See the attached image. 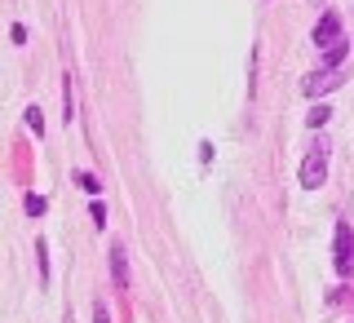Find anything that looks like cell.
I'll use <instances>...</instances> for the list:
<instances>
[{
    "instance_id": "cell-11",
    "label": "cell",
    "mask_w": 354,
    "mask_h": 323,
    "mask_svg": "<svg viewBox=\"0 0 354 323\" xmlns=\"http://www.w3.org/2000/svg\"><path fill=\"white\" fill-rule=\"evenodd\" d=\"M88 213H93V226H106V208H102V204H93Z\"/></svg>"
},
{
    "instance_id": "cell-3",
    "label": "cell",
    "mask_w": 354,
    "mask_h": 323,
    "mask_svg": "<svg viewBox=\"0 0 354 323\" xmlns=\"http://www.w3.org/2000/svg\"><path fill=\"white\" fill-rule=\"evenodd\" d=\"M346 84V71H341V66H324V71H315V75H306V93L310 98H319V93H328V89H341Z\"/></svg>"
},
{
    "instance_id": "cell-7",
    "label": "cell",
    "mask_w": 354,
    "mask_h": 323,
    "mask_svg": "<svg viewBox=\"0 0 354 323\" xmlns=\"http://www.w3.org/2000/svg\"><path fill=\"white\" fill-rule=\"evenodd\" d=\"M328 116H332L328 107H315V111H310V124H315V129H319V124H328Z\"/></svg>"
},
{
    "instance_id": "cell-9",
    "label": "cell",
    "mask_w": 354,
    "mask_h": 323,
    "mask_svg": "<svg viewBox=\"0 0 354 323\" xmlns=\"http://www.w3.org/2000/svg\"><path fill=\"white\" fill-rule=\"evenodd\" d=\"M27 213H36V217L44 213V199L40 195H27Z\"/></svg>"
},
{
    "instance_id": "cell-5",
    "label": "cell",
    "mask_w": 354,
    "mask_h": 323,
    "mask_svg": "<svg viewBox=\"0 0 354 323\" xmlns=\"http://www.w3.org/2000/svg\"><path fill=\"white\" fill-rule=\"evenodd\" d=\"M111 275H115L120 288H129V257H124V243H111Z\"/></svg>"
},
{
    "instance_id": "cell-1",
    "label": "cell",
    "mask_w": 354,
    "mask_h": 323,
    "mask_svg": "<svg viewBox=\"0 0 354 323\" xmlns=\"http://www.w3.org/2000/svg\"><path fill=\"white\" fill-rule=\"evenodd\" d=\"M324 177H328V151H310L301 160V186L306 191H319Z\"/></svg>"
},
{
    "instance_id": "cell-2",
    "label": "cell",
    "mask_w": 354,
    "mask_h": 323,
    "mask_svg": "<svg viewBox=\"0 0 354 323\" xmlns=\"http://www.w3.org/2000/svg\"><path fill=\"white\" fill-rule=\"evenodd\" d=\"M337 275H341V279L354 275V230L346 226V221L337 226Z\"/></svg>"
},
{
    "instance_id": "cell-10",
    "label": "cell",
    "mask_w": 354,
    "mask_h": 323,
    "mask_svg": "<svg viewBox=\"0 0 354 323\" xmlns=\"http://www.w3.org/2000/svg\"><path fill=\"white\" fill-rule=\"evenodd\" d=\"M62 89L71 93V80H62ZM66 120H75V98H66Z\"/></svg>"
},
{
    "instance_id": "cell-8",
    "label": "cell",
    "mask_w": 354,
    "mask_h": 323,
    "mask_svg": "<svg viewBox=\"0 0 354 323\" xmlns=\"http://www.w3.org/2000/svg\"><path fill=\"white\" fill-rule=\"evenodd\" d=\"M93 323H111V310L102 302H93Z\"/></svg>"
},
{
    "instance_id": "cell-6",
    "label": "cell",
    "mask_w": 354,
    "mask_h": 323,
    "mask_svg": "<svg viewBox=\"0 0 354 323\" xmlns=\"http://www.w3.org/2000/svg\"><path fill=\"white\" fill-rule=\"evenodd\" d=\"M341 62H346V40H341V44H332V49H328L324 66H341Z\"/></svg>"
},
{
    "instance_id": "cell-4",
    "label": "cell",
    "mask_w": 354,
    "mask_h": 323,
    "mask_svg": "<svg viewBox=\"0 0 354 323\" xmlns=\"http://www.w3.org/2000/svg\"><path fill=\"white\" fill-rule=\"evenodd\" d=\"M315 44H319V49L341 44V18H337V14H324V18L315 22Z\"/></svg>"
},
{
    "instance_id": "cell-12",
    "label": "cell",
    "mask_w": 354,
    "mask_h": 323,
    "mask_svg": "<svg viewBox=\"0 0 354 323\" xmlns=\"http://www.w3.org/2000/svg\"><path fill=\"white\" fill-rule=\"evenodd\" d=\"M27 124L36 129V133H44V120H40V111H27Z\"/></svg>"
}]
</instances>
